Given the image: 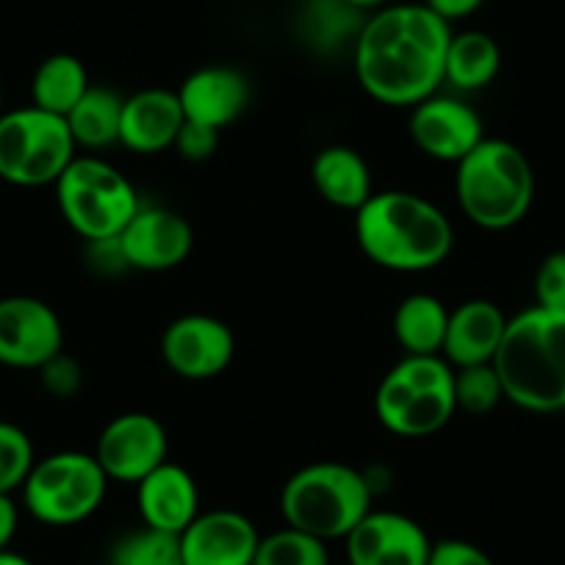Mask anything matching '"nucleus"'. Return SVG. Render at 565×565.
<instances>
[{"label": "nucleus", "instance_id": "obj_41", "mask_svg": "<svg viewBox=\"0 0 565 565\" xmlns=\"http://www.w3.org/2000/svg\"><path fill=\"white\" fill-rule=\"evenodd\" d=\"M0 106H3V95H0ZM0 114H3V108H0Z\"/></svg>", "mask_w": 565, "mask_h": 565}, {"label": "nucleus", "instance_id": "obj_7", "mask_svg": "<svg viewBox=\"0 0 565 565\" xmlns=\"http://www.w3.org/2000/svg\"><path fill=\"white\" fill-rule=\"evenodd\" d=\"M53 186L64 222L84 242L119 236L141 209L134 183L97 156H75Z\"/></svg>", "mask_w": 565, "mask_h": 565}, {"label": "nucleus", "instance_id": "obj_20", "mask_svg": "<svg viewBox=\"0 0 565 565\" xmlns=\"http://www.w3.org/2000/svg\"><path fill=\"white\" fill-rule=\"evenodd\" d=\"M508 317L491 300H469L449 311L447 339H444V361L452 369L493 363L499 344L504 339Z\"/></svg>", "mask_w": 565, "mask_h": 565}, {"label": "nucleus", "instance_id": "obj_2", "mask_svg": "<svg viewBox=\"0 0 565 565\" xmlns=\"http://www.w3.org/2000/svg\"><path fill=\"white\" fill-rule=\"evenodd\" d=\"M355 238L374 266L388 271H430L449 258L455 231L449 216L416 192H374L355 211Z\"/></svg>", "mask_w": 565, "mask_h": 565}, {"label": "nucleus", "instance_id": "obj_37", "mask_svg": "<svg viewBox=\"0 0 565 565\" xmlns=\"http://www.w3.org/2000/svg\"><path fill=\"white\" fill-rule=\"evenodd\" d=\"M20 526V508L12 499V493H0V552L12 546L14 535Z\"/></svg>", "mask_w": 565, "mask_h": 565}, {"label": "nucleus", "instance_id": "obj_12", "mask_svg": "<svg viewBox=\"0 0 565 565\" xmlns=\"http://www.w3.org/2000/svg\"><path fill=\"white\" fill-rule=\"evenodd\" d=\"M64 350V324L45 300L14 295L0 300V366L42 369Z\"/></svg>", "mask_w": 565, "mask_h": 565}, {"label": "nucleus", "instance_id": "obj_25", "mask_svg": "<svg viewBox=\"0 0 565 565\" xmlns=\"http://www.w3.org/2000/svg\"><path fill=\"white\" fill-rule=\"evenodd\" d=\"M122 106L125 97H119L114 89H108V86H89V92L64 117L75 145L86 150H106L111 145H119Z\"/></svg>", "mask_w": 565, "mask_h": 565}, {"label": "nucleus", "instance_id": "obj_3", "mask_svg": "<svg viewBox=\"0 0 565 565\" xmlns=\"http://www.w3.org/2000/svg\"><path fill=\"white\" fill-rule=\"evenodd\" d=\"M493 369L521 411H565V311L532 306L508 319Z\"/></svg>", "mask_w": 565, "mask_h": 565}, {"label": "nucleus", "instance_id": "obj_24", "mask_svg": "<svg viewBox=\"0 0 565 565\" xmlns=\"http://www.w3.org/2000/svg\"><path fill=\"white\" fill-rule=\"evenodd\" d=\"M86 64L73 53H53L36 67L31 78V106L67 117L75 103L89 92Z\"/></svg>", "mask_w": 565, "mask_h": 565}, {"label": "nucleus", "instance_id": "obj_19", "mask_svg": "<svg viewBox=\"0 0 565 565\" xmlns=\"http://www.w3.org/2000/svg\"><path fill=\"white\" fill-rule=\"evenodd\" d=\"M136 508L145 526L181 535L203 513L198 480L189 469L167 460L145 480L136 482Z\"/></svg>", "mask_w": 565, "mask_h": 565}, {"label": "nucleus", "instance_id": "obj_9", "mask_svg": "<svg viewBox=\"0 0 565 565\" xmlns=\"http://www.w3.org/2000/svg\"><path fill=\"white\" fill-rule=\"evenodd\" d=\"M108 477L89 452H53L36 460L23 482V504L40 524L75 526L106 502Z\"/></svg>", "mask_w": 565, "mask_h": 565}, {"label": "nucleus", "instance_id": "obj_36", "mask_svg": "<svg viewBox=\"0 0 565 565\" xmlns=\"http://www.w3.org/2000/svg\"><path fill=\"white\" fill-rule=\"evenodd\" d=\"M424 7L433 9L438 18L452 25L455 20H466L480 12L486 7V0H424Z\"/></svg>", "mask_w": 565, "mask_h": 565}, {"label": "nucleus", "instance_id": "obj_30", "mask_svg": "<svg viewBox=\"0 0 565 565\" xmlns=\"http://www.w3.org/2000/svg\"><path fill=\"white\" fill-rule=\"evenodd\" d=\"M34 463L36 455L29 433L12 422H0V493L23 488Z\"/></svg>", "mask_w": 565, "mask_h": 565}, {"label": "nucleus", "instance_id": "obj_22", "mask_svg": "<svg viewBox=\"0 0 565 565\" xmlns=\"http://www.w3.org/2000/svg\"><path fill=\"white\" fill-rule=\"evenodd\" d=\"M502 70V51L486 31H460L449 40L444 81L460 92H480Z\"/></svg>", "mask_w": 565, "mask_h": 565}, {"label": "nucleus", "instance_id": "obj_21", "mask_svg": "<svg viewBox=\"0 0 565 565\" xmlns=\"http://www.w3.org/2000/svg\"><path fill=\"white\" fill-rule=\"evenodd\" d=\"M311 178L319 198L341 211H358L374 194L366 159L347 145L319 150L311 164Z\"/></svg>", "mask_w": 565, "mask_h": 565}, {"label": "nucleus", "instance_id": "obj_34", "mask_svg": "<svg viewBox=\"0 0 565 565\" xmlns=\"http://www.w3.org/2000/svg\"><path fill=\"white\" fill-rule=\"evenodd\" d=\"M216 148H220V130L209 128V125H200V122H192V119H186L181 128V134H178L175 139V150L181 159L186 161H209L211 156L216 153Z\"/></svg>", "mask_w": 565, "mask_h": 565}, {"label": "nucleus", "instance_id": "obj_33", "mask_svg": "<svg viewBox=\"0 0 565 565\" xmlns=\"http://www.w3.org/2000/svg\"><path fill=\"white\" fill-rule=\"evenodd\" d=\"M86 266L95 271L97 277H119L130 271L128 255H125L119 236L97 238V242H86Z\"/></svg>", "mask_w": 565, "mask_h": 565}, {"label": "nucleus", "instance_id": "obj_35", "mask_svg": "<svg viewBox=\"0 0 565 565\" xmlns=\"http://www.w3.org/2000/svg\"><path fill=\"white\" fill-rule=\"evenodd\" d=\"M427 565H497L486 548L477 543L460 541V537H444V541L433 543Z\"/></svg>", "mask_w": 565, "mask_h": 565}, {"label": "nucleus", "instance_id": "obj_40", "mask_svg": "<svg viewBox=\"0 0 565 565\" xmlns=\"http://www.w3.org/2000/svg\"><path fill=\"white\" fill-rule=\"evenodd\" d=\"M291 3H300V7H302V3H308V0H291Z\"/></svg>", "mask_w": 565, "mask_h": 565}, {"label": "nucleus", "instance_id": "obj_14", "mask_svg": "<svg viewBox=\"0 0 565 565\" xmlns=\"http://www.w3.org/2000/svg\"><path fill=\"white\" fill-rule=\"evenodd\" d=\"M350 565H427L433 541L416 519L394 510H369L344 537Z\"/></svg>", "mask_w": 565, "mask_h": 565}, {"label": "nucleus", "instance_id": "obj_17", "mask_svg": "<svg viewBox=\"0 0 565 565\" xmlns=\"http://www.w3.org/2000/svg\"><path fill=\"white\" fill-rule=\"evenodd\" d=\"M175 92L181 97L186 119L209 125L214 130L236 122L253 100V86L247 75L227 64H205L194 70Z\"/></svg>", "mask_w": 565, "mask_h": 565}, {"label": "nucleus", "instance_id": "obj_4", "mask_svg": "<svg viewBox=\"0 0 565 565\" xmlns=\"http://www.w3.org/2000/svg\"><path fill=\"white\" fill-rule=\"evenodd\" d=\"M455 167V194L471 225L510 231L530 214L535 203V172L519 145L486 136Z\"/></svg>", "mask_w": 565, "mask_h": 565}, {"label": "nucleus", "instance_id": "obj_32", "mask_svg": "<svg viewBox=\"0 0 565 565\" xmlns=\"http://www.w3.org/2000/svg\"><path fill=\"white\" fill-rule=\"evenodd\" d=\"M535 306L565 311V249H554L535 271Z\"/></svg>", "mask_w": 565, "mask_h": 565}, {"label": "nucleus", "instance_id": "obj_1", "mask_svg": "<svg viewBox=\"0 0 565 565\" xmlns=\"http://www.w3.org/2000/svg\"><path fill=\"white\" fill-rule=\"evenodd\" d=\"M452 25L424 3H394L372 12L352 45L361 89L383 106H418L444 84Z\"/></svg>", "mask_w": 565, "mask_h": 565}, {"label": "nucleus", "instance_id": "obj_38", "mask_svg": "<svg viewBox=\"0 0 565 565\" xmlns=\"http://www.w3.org/2000/svg\"><path fill=\"white\" fill-rule=\"evenodd\" d=\"M350 3H352V7H358V9H361V12L372 14V12H377V9L388 7L391 0H350Z\"/></svg>", "mask_w": 565, "mask_h": 565}, {"label": "nucleus", "instance_id": "obj_10", "mask_svg": "<svg viewBox=\"0 0 565 565\" xmlns=\"http://www.w3.org/2000/svg\"><path fill=\"white\" fill-rule=\"evenodd\" d=\"M114 482H141L170 460V436L153 413H119L100 430L92 452Z\"/></svg>", "mask_w": 565, "mask_h": 565}, {"label": "nucleus", "instance_id": "obj_28", "mask_svg": "<svg viewBox=\"0 0 565 565\" xmlns=\"http://www.w3.org/2000/svg\"><path fill=\"white\" fill-rule=\"evenodd\" d=\"M253 565H330V552L324 541L286 524L260 537Z\"/></svg>", "mask_w": 565, "mask_h": 565}, {"label": "nucleus", "instance_id": "obj_26", "mask_svg": "<svg viewBox=\"0 0 565 565\" xmlns=\"http://www.w3.org/2000/svg\"><path fill=\"white\" fill-rule=\"evenodd\" d=\"M366 18L350 0H308L302 3V36L317 51H339L347 42L355 45Z\"/></svg>", "mask_w": 565, "mask_h": 565}, {"label": "nucleus", "instance_id": "obj_39", "mask_svg": "<svg viewBox=\"0 0 565 565\" xmlns=\"http://www.w3.org/2000/svg\"><path fill=\"white\" fill-rule=\"evenodd\" d=\"M0 565H34V563H31L29 557H23V554L7 548V552H0Z\"/></svg>", "mask_w": 565, "mask_h": 565}, {"label": "nucleus", "instance_id": "obj_18", "mask_svg": "<svg viewBox=\"0 0 565 565\" xmlns=\"http://www.w3.org/2000/svg\"><path fill=\"white\" fill-rule=\"evenodd\" d=\"M186 114L181 97L172 89H141L125 97L122 125H119V145L136 156H156L175 148Z\"/></svg>", "mask_w": 565, "mask_h": 565}, {"label": "nucleus", "instance_id": "obj_8", "mask_svg": "<svg viewBox=\"0 0 565 565\" xmlns=\"http://www.w3.org/2000/svg\"><path fill=\"white\" fill-rule=\"evenodd\" d=\"M67 119L36 106L0 114V181L12 186H51L75 159Z\"/></svg>", "mask_w": 565, "mask_h": 565}, {"label": "nucleus", "instance_id": "obj_27", "mask_svg": "<svg viewBox=\"0 0 565 565\" xmlns=\"http://www.w3.org/2000/svg\"><path fill=\"white\" fill-rule=\"evenodd\" d=\"M108 565H183L181 535L141 524L114 543Z\"/></svg>", "mask_w": 565, "mask_h": 565}, {"label": "nucleus", "instance_id": "obj_5", "mask_svg": "<svg viewBox=\"0 0 565 565\" xmlns=\"http://www.w3.org/2000/svg\"><path fill=\"white\" fill-rule=\"evenodd\" d=\"M372 510V482L341 460H319L302 466L280 491V513L286 524L319 541L347 537Z\"/></svg>", "mask_w": 565, "mask_h": 565}, {"label": "nucleus", "instance_id": "obj_13", "mask_svg": "<svg viewBox=\"0 0 565 565\" xmlns=\"http://www.w3.org/2000/svg\"><path fill=\"white\" fill-rule=\"evenodd\" d=\"M411 139L427 159L458 164L486 139V122L480 111L458 97L433 95L413 106Z\"/></svg>", "mask_w": 565, "mask_h": 565}, {"label": "nucleus", "instance_id": "obj_23", "mask_svg": "<svg viewBox=\"0 0 565 565\" xmlns=\"http://www.w3.org/2000/svg\"><path fill=\"white\" fill-rule=\"evenodd\" d=\"M449 311L438 297L411 295L394 311V339L405 355H441Z\"/></svg>", "mask_w": 565, "mask_h": 565}, {"label": "nucleus", "instance_id": "obj_6", "mask_svg": "<svg viewBox=\"0 0 565 565\" xmlns=\"http://www.w3.org/2000/svg\"><path fill=\"white\" fill-rule=\"evenodd\" d=\"M374 413L399 438H427L444 430L458 413L455 369L441 355H405L380 380Z\"/></svg>", "mask_w": 565, "mask_h": 565}, {"label": "nucleus", "instance_id": "obj_29", "mask_svg": "<svg viewBox=\"0 0 565 565\" xmlns=\"http://www.w3.org/2000/svg\"><path fill=\"white\" fill-rule=\"evenodd\" d=\"M504 399L502 380L493 363L455 369V405L469 416H486Z\"/></svg>", "mask_w": 565, "mask_h": 565}, {"label": "nucleus", "instance_id": "obj_16", "mask_svg": "<svg viewBox=\"0 0 565 565\" xmlns=\"http://www.w3.org/2000/svg\"><path fill=\"white\" fill-rule=\"evenodd\" d=\"M260 535L238 510L200 513L181 532L183 565H253Z\"/></svg>", "mask_w": 565, "mask_h": 565}, {"label": "nucleus", "instance_id": "obj_15", "mask_svg": "<svg viewBox=\"0 0 565 565\" xmlns=\"http://www.w3.org/2000/svg\"><path fill=\"white\" fill-rule=\"evenodd\" d=\"M130 269L170 271L189 258L194 231L186 216L161 205H141L134 220L119 233Z\"/></svg>", "mask_w": 565, "mask_h": 565}, {"label": "nucleus", "instance_id": "obj_31", "mask_svg": "<svg viewBox=\"0 0 565 565\" xmlns=\"http://www.w3.org/2000/svg\"><path fill=\"white\" fill-rule=\"evenodd\" d=\"M36 372H40L42 388L51 396H56V399H73L84 388V366L64 350L53 355L45 366L36 369Z\"/></svg>", "mask_w": 565, "mask_h": 565}, {"label": "nucleus", "instance_id": "obj_11", "mask_svg": "<svg viewBox=\"0 0 565 565\" xmlns=\"http://www.w3.org/2000/svg\"><path fill=\"white\" fill-rule=\"evenodd\" d=\"M236 355V335L222 319L209 313H186L167 324L161 335V358L167 369L183 380H214Z\"/></svg>", "mask_w": 565, "mask_h": 565}]
</instances>
